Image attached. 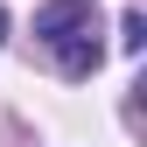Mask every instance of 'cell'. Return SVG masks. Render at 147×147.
<instances>
[{"instance_id": "1", "label": "cell", "mask_w": 147, "mask_h": 147, "mask_svg": "<svg viewBox=\"0 0 147 147\" xmlns=\"http://www.w3.org/2000/svg\"><path fill=\"white\" fill-rule=\"evenodd\" d=\"M98 7L91 0H49V7H35V42L56 56L63 77H91L105 56V42H98Z\"/></svg>"}, {"instance_id": "2", "label": "cell", "mask_w": 147, "mask_h": 147, "mask_svg": "<svg viewBox=\"0 0 147 147\" xmlns=\"http://www.w3.org/2000/svg\"><path fill=\"white\" fill-rule=\"evenodd\" d=\"M119 42H126V49H140V42H147V21H140V14H126V21H119Z\"/></svg>"}, {"instance_id": "3", "label": "cell", "mask_w": 147, "mask_h": 147, "mask_svg": "<svg viewBox=\"0 0 147 147\" xmlns=\"http://www.w3.org/2000/svg\"><path fill=\"white\" fill-rule=\"evenodd\" d=\"M0 42H7V7H0Z\"/></svg>"}]
</instances>
